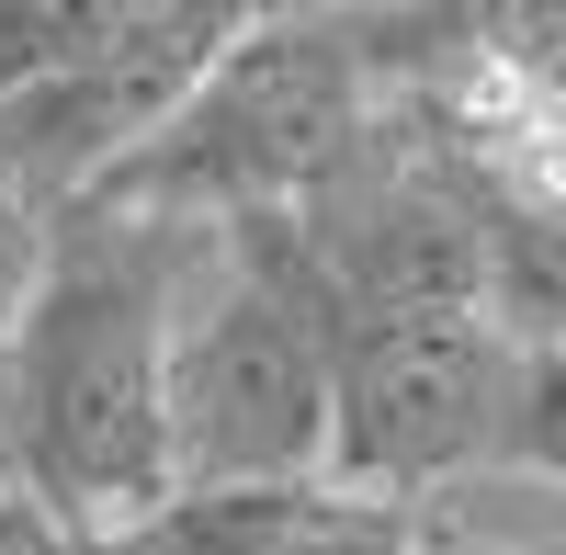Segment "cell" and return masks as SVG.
<instances>
[{
  "label": "cell",
  "instance_id": "1",
  "mask_svg": "<svg viewBox=\"0 0 566 555\" xmlns=\"http://www.w3.org/2000/svg\"><path fill=\"white\" fill-rule=\"evenodd\" d=\"M205 227L69 205L0 375V488L80 544H125L170 511V329Z\"/></svg>",
  "mask_w": 566,
  "mask_h": 555
},
{
  "label": "cell",
  "instance_id": "2",
  "mask_svg": "<svg viewBox=\"0 0 566 555\" xmlns=\"http://www.w3.org/2000/svg\"><path fill=\"white\" fill-rule=\"evenodd\" d=\"M386 80H397V12H250L239 45L181 91V114L91 205L170 227L295 216L386 114Z\"/></svg>",
  "mask_w": 566,
  "mask_h": 555
},
{
  "label": "cell",
  "instance_id": "3",
  "mask_svg": "<svg viewBox=\"0 0 566 555\" xmlns=\"http://www.w3.org/2000/svg\"><path fill=\"white\" fill-rule=\"evenodd\" d=\"M328 477V295L283 216L205 227L170 329V499Z\"/></svg>",
  "mask_w": 566,
  "mask_h": 555
},
{
  "label": "cell",
  "instance_id": "4",
  "mask_svg": "<svg viewBox=\"0 0 566 555\" xmlns=\"http://www.w3.org/2000/svg\"><path fill=\"white\" fill-rule=\"evenodd\" d=\"M522 329L499 306H374L328 317V488L431 511L442 488L499 477Z\"/></svg>",
  "mask_w": 566,
  "mask_h": 555
},
{
  "label": "cell",
  "instance_id": "5",
  "mask_svg": "<svg viewBox=\"0 0 566 555\" xmlns=\"http://www.w3.org/2000/svg\"><path fill=\"white\" fill-rule=\"evenodd\" d=\"M250 0H91V34L45 69L23 103H0V193L57 227L181 114L227 45H239Z\"/></svg>",
  "mask_w": 566,
  "mask_h": 555
},
{
  "label": "cell",
  "instance_id": "6",
  "mask_svg": "<svg viewBox=\"0 0 566 555\" xmlns=\"http://www.w3.org/2000/svg\"><path fill=\"white\" fill-rule=\"evenodd\" d=\"M159 533L181 555H419L431 511H386V499H352V488H328V477H295V488L170 499Z\"/></svg>",
  "mask_w": 566,
  "mask_h": 555
},
{
  "label": "cell",
  "instance_id": "7",
  "mask_svg": "<svg viewBox=\"0 0 566 555\" xmlns=\"http://www.w3.org/2000/svg\"><path fill=\"white\" fill-rule=\"evenodd\" d=\"M499 465L566 488V329H555V341H522V386H510V442H499Z\"/></svg>",
  "mask_w": 566,
  "mask_h": 555
},
{
  "label": "cell",
  "instance_id": "8",
  "mask_svg": "<svg viewBox=\"0 0 566 555\" xmlns=\"http://www.w3.org/2000/svg\"><path fill=\"white\" fill-rule=\"evenodd\" d=\"M80 34H91V0H0V103H23Z\"/></svg>",
  "mask_w": 566,
  "mask_h": 555
},
{
  "label": "cell",
  "instance_id": "9",
  "mask_svg": "<svg viewBox=\"0 0 566 555\" xmlns=\"http://www.w3.org/2000/svg\"><path fill=\"white\" fill-rule=\"evenodd\" d=\"M476 34H488L533 91L566 103V0H476Z\"/></svg>",
  "mask_w": 566,
  "mask_h": 555
},
{
  "label": "cell",
  "instance_id": "10",
  "mask_svg": "<svg viewBox=\"0 0 566 555\" xmlns=\"http://www.w3.org/2000/svg\"><path fill=\"white\" fill-rule=\"evenodd\" d=\"M34 272H45V216H23L12 193H0V375H12V341H23Z\"/></svg>",
  "mask_w": 566,
  "mask_h": 555
},
{
  "label": "cell",
  "instance_id": "11",
  "mask_svg": "<svg viewBox=\"0 0 566 555\" xmlns=\"http://www.w3.org/2000/svg\"><path fill=\"white\" fill-rule=\"evenodd\" d=\"M0 555H103V544H80L69 522H45L34 499H12V488H0Z\"/></svg>",
  "mask_w": 566,
  "mask_h": 555
},
{
  "label": "cell",
  "instance_id": "12",
  "mask_svg": "<svg viewBox=\"0 0 566 555\" xmlns=\"http://www.w3.org/2000/svg\"><path fill=\"white\" fill-rule=\"evenodd\" d=\"M419 555H566V533H544V544H488V533H419Z\"/></svg>",
  "mask_w": 566,
  "mask_h": 555
}]
</instances>
